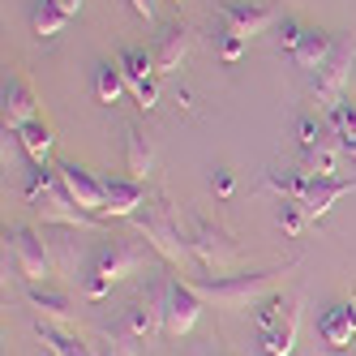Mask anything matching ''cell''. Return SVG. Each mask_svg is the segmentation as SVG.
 I'll use <instances>...</instances> for the list:
<instances>
[{
	"label": "cell",
	"mask_w": 356,
	"mask_h": 356,
	"mask_svg": "<svg viewBox=\"0 0 356 356\" xmlns=\"http://www.w3.org/2000/svg\"><path fill=\"white\" fill-rule=\"evenodd\" d=\"M326 129H330V124H322V120H314V116H300V120H296V138H300V146H318V142H326Z\"/></svg>",
	"instance_id": "f546056e"
},
{
	"label": "cell",
	"mask_w": 356,
	"mask_h": 356,
	"mask_svg": "<svg viewBox=\"0 0 356 356\" xmlns=\"http://www.w3.org/2000/svg\"><path fill=\"white\" fill-rule=\"evenodd\" d=\"M352 189H356V181H339V176H305L296 202L309 211V219H322V215L335 207L339 197H348Z\"/></svg>",
	"instance_id": "4fadbf2b"
},
{
	"label": "cell",
	"mask_w": 356,
	"mask_h": 356,
	"mask_svg": "<svg viewBox=\"0 0 356 356\" xmlns=\"http://www.w3.org/2000/svg\"><path fill=\"white\" fill-rule=\"evenodd\" d=\"M296 322H300V296H266L258 309V348L270 356H292L296 343Z\"/></svg>",
	"instance_id": "3957f363"
},
{
	"label": "cell",
	"mask_w": 356,
	"mask_h": 356,
	"mask_svg": "<svg viewBox=\"0 0 356 356\" xmlns=\"http://www.w3.org/2000/svg\"><path fill=\"white\" fill-rule=\"evenodd\" d=\"M13 134H17L22 150H26V155H31V163H43L47 155H52V146H56V134L47 129V124H39V120L22 124V129H13Z\"/></svg>",
	"instance_id": "603a6c76"
},
{
	"label": "cell",
	"mask_w": 356,
	"mask_h": 356,
	"mask_svg": "<svg viewBox=\"0 0 356 356\" xmlns=\"http://www.w3.org/2000/svg\"><path fill=\"white\" fill-rule=\"evenodd\" d=\"M13 258H17V270L31 279V284H43L47 275H52V258H47V245L31 232V227H13V232L5 236Z\"/></svg>",
	"instance_id": "30bf717a"
},
{
	"label": "cell",
	"mask_w": 356,
	"mask_h": 356,
	"mask_svg": "<svg viewBox=\"0 0 356 356\" xmlns=\"http://www.w3.org/2000/svg\"><path fill=\"white\" fill-rule=\"evenodd\" d=\"M197 318H202V296H197V288L193 284H168L163 288V326L172 330V335H189V330L197 326Z\"/></svg>",
	"instance_id": "ba28073f"
},
{
	"label": "cell",
	"mask_w": 356,
	"mask_h": 356,
	"mask_svg": "<svg viewBox=\"0 0 356 356\" xmlns=\"http://www.w3.org/2000/svg\"><path fill=\"white\" fill-rule=\"evenodd\" d=\"M129 5H134V13H138V17H146V22L155 17V0H129Z\"/></svg>",
	"instance_id": "d6a6232c"
},
{
	"label": "cell",
	"mask_w": 356,
	"mask_h": 356,
	"mask_svg": "<svg viewBox=\"0 0 356 356\" xmlns=\"http://www.w3.org/2000/svg\"><path fill=\"white\" fill-rule=\"evenodd\" d=\"M189 253L202 266H211L215 275L227 270V266H236V245L227 241L223 227H211L207 219H193V227H189Z\"/></svg>",
	"instance_id": "8992f818"
},
{
	"label": "cell",
	"mask_w": 356,
	"mask_h": 356,
	"mask_svg": "<svg viewBox=\"0 0 356 356\" xmlns=\"http://www.w3.org/2000/svg\"><path fill=\"white\" fill-rule=\"evenodd\" d=\"M245 47H249V39H245L241 31H232V26H227V22H223V31H219V56H223L227 65H236Z\"/></svg>",
	"instance_id": "83f0119b"
},
{
	"label": "cell",
	"mask_w": 356,
	"mask_h": 356,
	"mask_svg": "<svg viewBox=\"0 0 356 356\" xmlns=\"http://www.w3.org/2000/svg\"><path fill=\"white\" fill-rule=\"evenodd\" d=\"M124 90H129V82H124V69L120 65H99L95 69V99L99 104H120L124 99Z\"/></svg>",
	"instance_id": "cb8c5ba5"
},
{
	"label": "cell",
	"mask_w": 356,
	"mask_h": 356,
	"mask_svg": "<svg viewBox=\"0 0 356 356\" xmlns=\"http://www.w3.org/2000/svg\"><path fill=\"white\" fill-rule=\"evenodd\" d=\"M146 262V249L134 241V236H108L104 245L95 249V262H90V275H86V296L99 300L108 296L112 284H120L134 266Z\"/></svg>",
	"instance_id": "7a4b0ae2"
},
{
	"label": "cell",
	"mask_w": 356,
	"mask_h": 356,
	"mask_svg": "<svg viewBox=\"0 0 356 356\" xmlns=\"http://www.w3.org/2000/svg\"><path fill=\"white\" fill-rule=\"evenodd\" d=\"M296 262L288 266H270V270H241V275H197L193 279V288L202 300H215L223 305V309H249V305H258L270 288H275V279L292 270Z\"/></svg>",
	"instance_id": "6da1fadb"
},
{
	"label": "cell",
	"mask_w": 356,
	"mask_h": 356,
	"mask_svg": "<svg viewBox=\"0 0 356 356\" xmlns=\"http://www.w3.org/2000/svg\"><path fill=\"white\" fill-rule=\"evenodd\" d=\"M0 108H5V129H22L39 116V99L31 90V82L22 73H5V86H0Z\"/></svg>",
	"instance_id": "7c38bea8"
},
{
	"label": "cell",
	"mask_w": 356,
	"mask_h": 356,
	"mask_svg": "<svg viewBox=\"0 0 356 356\" xmlns=\"http://www.w3.org/2000/svg\"><path fill=\"white\" fill-rule=\"evenodd\" d=\"M104 193H108L104 219H134L146 207V189H142V181H134V176H108Z\"/></svg>",
	"instance_id": "5bb4252c"
},
{
	"label": "cell",
	"mask_w": 356,
	"mask_h": 356,
	"mask_svg": "<svg viewBox=\"0 0 356 356\" xmlns=\"http://www.w3.org/2000/svg\"><path fill=\"white\" fill-rule=\"evenodd\" d=\"M56 5H60L69 17H78V13H82V0H56Z\"/></svg>",
	"instance_id": "836d02e7"
},
{
	"label": "cell",
	"mask_w": 356,
	"mask_h": 356,
	"mask_svg": "<svg viewBox=\"0 0 356 356\" xmlns=\"http://www.w3.org/2000/svg\"><path fill=\"white\" fill-rule=\"evenodd\" d=\"M116 65L124 69V82H129V90L138 95V104L150 112V108L159 104V82H155L159 65H155V56H150L146 47H124Z\"/></svg>",
	"instance_id": "52a82bcc"
},
{
	"label": "cell",
	"mask_w": 356,
	"mask_h": 356,
	"mask_svg": "<svg viewBox=\"0 0 356 356\" xmlns=\"http://www.w3.org/2000/svg\"><path fill=\"white\" fill-rule=\"evenodd\" d=\"M300 35H305V26H300V22H292V17H288V22H279V43H284L288 52H292V47L300 43Z\"/></svg>",
	"instance_id": "4dcf8cb0"
},
{
	"label": "cell",
	"mask_w": 356,
	"mask_h": 356,
	"mask_svg": "<svg viewBox=\"0 0 356 356\" xmlns=\"http://www.w3.org/2000/svg\"><path fill=\"white\" fill-rule=\"evenodd\" d=\"M352 60H356V31H352V35H339L330 60L314 73V99H318L326 112L335 108V104H343V86H348V78H352Z\"/></svg>",
	"instance_id": "5b68a950"
},
{
	"label": "cell",
	"mask_w": 356,
	"mask_h": 356,
	"mask_svg": "<svg viewBox=\"0 0 356 356\" xmlns=\"http://www.w3.org/2000/svg\"><path fill=\"white\" fill-rule=\"evenodd\" d=\"M189 47H193V31L185 26V22H172V26H163V31H159V43H155V65H159V73L181 69V60L189 56Z\"/></svg>",
	"instance_id": "2e32d148"
},
{
	"label": "cell",
	"mask_w": 356,
	"mask_h": 356,
	"mask_svg": "<svg viewBox=\"0 0 356 356\" xmlns=\"http://www.w3.org/2000/svg\"><path fill=\"white\" fill-rule=\"evenodd\" d=\"M305 219H309V211H305L296 197H288V202H284V211H279V223H284V232H288V236H300V232H305Z\"/></svg>",
	"instance_id": "f1b7e54d"
},
{
	"label": "cell",
	"mask_w": 356,
	"mask_h": 356,
	"mask_svg": "<svg viewBox=\"0 0 356 356\" xmlns=\"http://www.w3.org/2000/svg\"><path fill=\"white\" fill-rule=\"evenodd\" d=\"M326 124H330V134L339 138V150H348V155L356 159V112L348 104H335L326 112Z\"/></svg>",
	"instance_id": "484cf974"
},
{
	"label": "cell",
	"mask_w": 356,
	"mask_h": 356,
	"mask_svg": "<svg viewBox=\"0 0 356 356\" xmlns=\"http://www.w3.org/2000/svg\"><path fill=\"white\" fill-rule=\"evenodd\" d=\"M219 22H227L232 31H241L245 39H253V35H262L270 26V9L245 5V0H223V5H219Z\"/></svg>",
	"instance_id": "ac0fdd59"
},
{
	"label": "cell",
	"mask_w": 356,
	"mask_h": 356,
	"mask_svg": "<svg viewBox=\"0 0 356 356\" xmlns=\"http://www.w3.org/2000/svg\"><path fill=\"white\" fill-rule=\"evenodd\" d=\"M31 305L43 318H56V322H73V309H78L73 296L60 292V288H52L47 279H43V284H31Z\"/></svg>",
	"instance_id": "44dd1931"
},
{
	"label": "cell",
	"mask_w": 356,
	"mask_h": 356,
	"mask_svg": "<svg viewBox=\"0 0 356 356\" xmlns=\"http://www.w3.org/2000/svg\"><path fill=\"white\" fill-rule=\"evenodd\" d=\"M300 172L305 176H335V146L330 142L300 146Z\"/></svg>",
	"instance_id": "4316f807"
},
{
	"label": "cell",
	"mask_w": 356,
	"mask_h": 356,
	"mask_svg": "<svg viewBox=\"0 0 356 356\" xmlns=\"http://www.w3.org/2000/svg\"><path fill=\"white\" fill-rule=\"evenodd\" d=\"M215 189H219L223 197L232 193V189H236V181H232V172H223V168H219V176H215Z\"/></svg>",
	"instance_id": "1f68e13d"
},
{
	"label": "cell",
	"mask_w": 356,
	"mask_h": 356,
	"mask_svg": "<svg viewBox=\"0 0 356 356\" xmlns=\"http://www.w3.org/2000/svg\"><path fill=\"white\" fill-rule=\"evenodd\" d=\"M56 172H60V181H65L69 197L78 202L82 211H90V215H99V219H104V207H108L104 181H99V176H95L90 168H82V163H60Z\"/></svg>",
	"instance_id": "8fae6325"
},
{
	"label": "cell",
	"mask_w": 356,
	"mask_h": 356,
	"mask_svg": "<svg viewBox=\"0 0 356 356\" xmlns=\"http://www.w3.org/2000/svg\"><path fill=\"white\" fill-rule=\"evenodd\" d=\"M35 207H39V215H43L47 223H65V227H99V215L82 211L78 202L69 197V189H65L60 176H56V185H47V189H43V197L35 202Z\"/></svg>",
	"instance_id": "9c48e42d"
},
{
	"label": "cell",
	"mask_w": 356,
	"mask_h": 356,
	"mask_svg": "<svg viewBox=\"0 0 356 356\" xmlns=\"http://www.w3.org/2000/svg\"><path fill=\"white\" fill-rule=\"evenodd\" d=\"M124 163H129L134 181H142L150 172V163H155V146H150V138L142 134V124H129V129H124Z\"/></svg>",
	"instance_id": "7402d4cb"
},
{
	"label": "cell",
	"mask_w": 356,
	"mask_h": 356,
	"mask_svg": "<svg viewBox=\"0 0 356 356\" xmlns=\"http://www.w3.org/2000/svg\"><path fill=\"white\" fill-rule=\"evenodd\" d=\"M35 335L43 339V348L52 352V356H99L86 339H78L73 330H65V326H56V322H47V318L35 322Z\"/></svg>",
	"instance_id": "ffe728a7"
},
{
	"label": "cell",
	"mask_w": 356,
	"mask_h": 356,
	"mask_svg": "<svg viewBox=\"0 0 356 356\" xmlns=\"http://www.w3.org/2000/svg\"><path fill=\"white\" fill-rule=\"evenodd\" d=\"M318 335L330 343V348H352L356 343V309L352 305H330L318 322Z\"/></svg>",
	"instance_id": "d6986e66"
},
{
	"label": "cell",
	"mask_w": 356,
	"mask_h": 356,
	"mask_svg": "<svg viewBox=\"0 0 356 356\" xmlns=\"http://www.w3.org/2000/svg\"><path fill=\"white\" fill-rule=\"evenodd\" d=\"M134 223H138V232L146 236V245H155L168 262L181 266V262L189 258V236H181V223L172 219V207H168L163 197H159V202H150L146 211H138Z\"/></svg>",
	"instance_id": "277c9868"
},
{
	"label": "cell",
	"mask_w": 356,
	"mask_h": 356,
	"mask_svg": "<svg viewBox=\"0 0 356 356\" xmlns=\"http://www.w3.org/2000/svg\"><path fill=\"white\" fill-rule=\"evenodd\" d=\"M330 52H335V35H326L322 26H305L300 43L292 47V60H296V69H305V73H318V69L330 60Z\"/></svg>",
	"instance_id": "e0dca14e"
},
{
	"label": "cell",
	"mask_w": 356,
	"mask_h": 356,
	"mask_svg": "<svg viewBox=\"0 0 356 356\" xmlns=\"http://www.w3.org/2000/svg\"><path fill=\"white\" fill-rule=\"evenodd\" d=\"M65 22H69V13L56 5V0H35V9H31V26H35L39 39H56V35L65 31Z\"/></svg>",
	"instance_id": "d4e9b609"
},
{
	"label": "cell",
	"mask_w": 356,
	"mask_h": 356,
	"mask_svg": "<svg viewBox=\"0 0 356 356\" xmlns=\"http://www.w3.org/2000/svg\"><path fill=\"white\" fill-rule=\"evenodd\" d=\"M159 322H163V296L159 300L155 296H138V300H129V309H124L120 330L129 339H146V335H155V330H159Z\"/></svg>",
	"instance_id": "9a60e30c"
}]
</instances>
